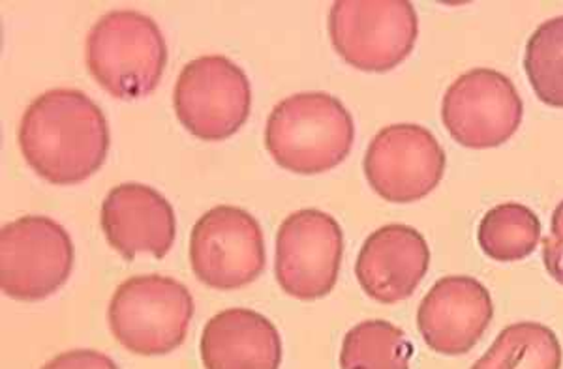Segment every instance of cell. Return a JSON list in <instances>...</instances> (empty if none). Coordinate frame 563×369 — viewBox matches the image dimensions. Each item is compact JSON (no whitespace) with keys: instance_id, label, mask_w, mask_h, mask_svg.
I'll return each instance as SVG.
<instances>
[{"instance_id":"obj_1","label":"cell","mask_w":563,"mask_h":369,"mask_svg":"<svg viewBox=\"0 0 563 369\" xmlns=\"http://www.w3.org/2000/svg\"><path fill=\"white\" fill-rule=\"evenodd\" d=\"M21 154L42 179L79 185L103 166L109 124L102 109L77 89H52L25 109L18 132Z\"/></svg>"},{"instance_id":"obj_2","label":"cell","mask_w":563,"mask_h":369,"mask_svg":"<svg viewBox=\"0 0 563 369\" xmlns=\"http://www.w3.org/2000/svg\"><path fill=\"white\" fill-rule=\"evenodd\" d=\"M355 122L346 105L327 92H299L271 111L265 147L278 166L295 175H321L352 153Z\"/></svg>"},{"instance_id":"obj_3","label":"cell","mask_w":563,"mask_h":369,"mask_svg":"<svg viewBox=\"0 0 563 369\" xmlns=\"http://www.w3.org/2000/svg\"><path fill=\"white\" fill-rule=\"evenodd\" d=\"M85 63L106 92L119 100H140L161 85L167 64L166 38L145 13L113 10L87 34Z\"/></svg>"},{"instance_id":"obj_4","label":"cell","mask_w":563,"mask_h":369,"mask_svg":"<svg viewBox=\"0 0 563 369\" xmlns=\"http://www.w3.org/2000/svg\"><path fill=\"white\" fill-rule=\"evenodd\" d=\"M194 312L185 283L169 276H134L109 300V331L132 355L164 357L185 344Z\"/></svg>"},{"instance_id":"obj_5","label":"cell","mask_w":563,"mask_h":369,"mask_svg":"<svg viewBox=\"0 0 563 369\" xmlns=\"http://www.w3.org/2000/svg\"><path fill=\"white\" fill-rule=\"evenodd\" d=\"M329 36L355 70L384 74L410 57L419 18L410 0H339L329 12Z\"/></svg>"},{"instance_id":"obj_6","label":"cell","mask_w":563,"mask_h":369,"mask_svg":"<svg viewBox=\"0 0 563 369\" xmlns=\"http://www.w3.org/2000/svg\"><path fill=\"white\" fill-rule=\"evenodd\" d=\"M174 108L180 124L194 137L230 139L249 121V77L224 55L194 58L180 70L175 83Z\"/></svg>"},{"instance_id":"obj_7","label":"cell","mask_w":563,"mask_h":369,"mask_svg":"<svg viewBox=\"0 0 563 369\" xmlns=\"http://www.w3.org/2000/svg\"><path fill=\"white\" fill-rule=\"evenodd\" d=\"M74 268L68 231L47 216H23L0 233V287L13 300L38 302L57 293Z\"/></svg>"},{"instance_id":"obj_8","label":"cell","mask_w":563,"mask_h":369,"mask_svg":"<svg viewBox=\"0 0 563 369\" xmlns=\"http://www.w3.org/2000/svg\"><path fill=\"white\" fill-rule=\"evenodd\" d=\"M190 265L198 280L211 289H243L267 265L262 225L244 209L218 204L194 225Z\"/></svg>"},{"instance_id":"obj_9","label":"cell","mask_w":563,"mask_h":369,"mask_svg":"<svg viewBox=\"0 0 563 369\" xmlns=\"http://www.w3.org/2000/svg\"><path fill=\"white\" fill-rule=\"evenodd\" d=\"M525 103L511 79L493 68H474L449 85L442 122L462 147H501L519 132Z\"/></svg>"},{"instance_id":"obj_10","label":"cell","mask_w":563,"mask_h":369,"mask_svg":"<svg viewBox=\"0 0 563 369\" xmlns=\"http://www.w3.org/2000/svg\"><path fill=\"white\" fill-rule=\"evenodd\" d=\"M445 153L434 134L402 122L379 130L365 154V177L379 198L410 204L427 198L445 175Z\"/></svg>"},{"instance_id":"obj_11","label":"cell","mask_w":563,"mask_h":369,"mask_svg":"<svg viewBox=\"0 0 563 369\" xmlns=\"http://www.w3.org/2000/svg\"><path fill=\"white\" fill-rule=\"evenodd\" d=\"M342 255L344 235L331 214L318 209L294 212L276 235V281L294 299H323L339 281Z\"/></svg>"},{"instance_id":"obj_12","label":"cell","mask_w":563,"mask_h":369,"mask_svg":"<svg viewBox=\"0 0 563 369\" xmlns=\"http://www.w3.org/2000/svg\"><path fill=\"white\" fill-rule=\"evenodd\" d=\"M493 318L487 287L472 276H445L421 300L417 328L438 355L462 357L479 344Z\"/></svg>"},{"instance_id":"obj_13","label":"cell","mask_w":563,"mask_h":369,"mask_svg":"<svg viewBox=\"0 0 563 369\" xmlns=\"http://www.w3.org/2000/svg\"><path fill=\"white\" fill-rule=\"evenodd\" d=\"M100 225L109 246L124 259L148 254L162 259L174 248L177 220L161 191L140 182L119 185L103 199Z\"/></svg>"},{"instance_id":"obj_14","label":"cell","mask_w":563,"mask_h":369,"mask_svg":"<svg viewBox=\"0 0 563 369\" xmlns=\"http://www.w3.org/2000/svg\"><path fill=\"white\" fill-rule=\"evenodd\" d=\"M430 267L429 243L404 223H389L368 235L355 262V276L372 300L397 304L410 299Z\"/></svg>"},{"instance_id":"obj_15","label":"cell","mask_w":563,"mask_h":369,"mask_svg":"<svg viewBox=\"0 0 563 369\" xmlns=\"http://www.w3.org/2000/svg\"><path fill=\"white\" fill-rule=\"evenodd\" d=\"M199 353L206 369H280L282 338L262 313L230 308L207 321Z\"/></svg>"},{"instance_id":"obj_16","label":"cell","mask_w":563,"mask_h":369,"mask_svg":"<svg viewBox=\"0 0 563 369\" xmlns=\"http://www.w3.org/2000/svg\"><path fill=\"white\" fill-rule=\"evenodd\" d=\"M563 349L552 328L533 321L499 332L487 353L470 369H562Z\"/></svg>"},{"instance_id":"obj_17","label":"cell","mask_w":563,"mask_h":369,"mask_svg":"<svg viewBox=\"0 0 563 369\" xmlns=\"http://www.w3.org/2000/svg\"><path fill=\"white\" fill-rule=\"evenodd\" d=\"M413 345L400 326L368 318L347 331L340 369H410Z\"/></svg>"},{"instance_id":"obj_18","label":"cell","mask_w":563,"mask_h":369,"mask_svg":"<svg viewBox=\"0 0 563 369\" xmlns=\"http://www.w3.org/2000/svg\"><path fill=\"white\" fill-rule=\"evenodd\" d=\"M477 241L494 261H522L538 248L541 220L526 204H496L481 220Z\"/></svg>"},{"instance_id":"obj_19","label":"cell","mask_w":563,"mask_h":369,"mask_svg":"<svg viewBox=\"0 0 563 369\" xmlns=\"http://www.w3.org/2000/svg\"><path fill=\"white\" fill-rule=\"evenodd\" d=\"M525 70L539 100L563 109V15L533 31L526 44Z\"/></svg>"},{"instance_id":"obj_20","label":"cell","mask_w":563,"mask_h":369,"mask_svg":"<svg viewBox=\"0 0 563 369\" xmlns=\"http://www.w3.org/2000/svg\"><path fill=\"white\" fill-rule=\"evenodd\" d=\"M543 262L552 280L563 286V201L552 214L551 235L543 241Z\"/></svg>"},{"instance_id":"obj_21","label":"cell","mask_w":563,"mask_h":369,"mask_svg":"<svg viewBox=\"0 0 563 369\" xmlns=\"http://www.w3.org/2000/svg\"><path fill=\"white\" fill-rule=\"evenodd\" d=\"M42 369H119V366L100 350L74 349L60 353Z\"/></svg>"}]
</instances>
